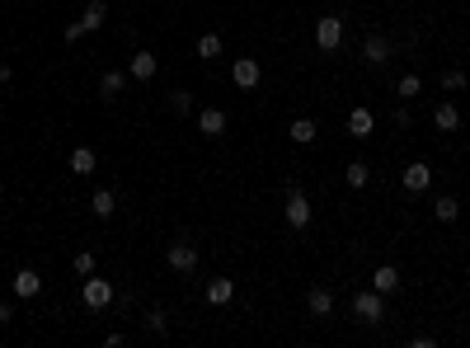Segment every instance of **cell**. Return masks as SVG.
<instances>
[{"label": "cell", "mask_w": 470, "mask_h": 348, "mask_svg": "<svg viewBox=\"0 0 470 348\" xmlns=\"http://www.w3.org/2000/svg\"><path fill=\"white\" fill-rule=\"evenodd\" d=\"M353 315H358L362 325H376L381 315H386V297H381L376 287H371V292H358L353 297Z\"/></svg>", "instance_id": "obj_1"}, {"label": "cell", "mask_w": 470, "mask_h": 348, "mask_svg": "<svg viewBox=\"0 0 470 348\" xmlns=\"http://www.w3.org/2000/svg\"><path fill=\"white\" fill-rule=\"evenodd\" d=\"M315 43H320V52H334V47L344 43V19H339V14H325V19L315 24Z\"/></svg>", "instance_id": "obj_2"}, {"label": "cell", "mask_w": 470, "mask_h": 348, "mask_svg": "<svg viewBox=\"0 0 470 348\" xmlns=\"http://www.w3.org/2000/svg\"><path fill=\"white\" fill-rule=\"evenodd\" d=\"M287 222L296 226V231H306V226H311V198H306L296 184L287 189Z\"/></svg>", "instance_id": "obj_3"}, {"label": "cell", "mask_w": 470, "mask_h": 348, "mask_svg": "<svg viewBox=\"0 0 470 348\" xmlns=\"http://www.w3.org/2000/svg\"><path fill=\"white\" fill-rule=\"evenodd\" d=\"M109 302H113V282H104V278H85V306H90V311H104Z\"/></svg>", "instance_id": "obj_4"}, {"label": "cell", "mask_w": 470, "mask_h": 348, "mask_svg": "<svg viewBox=\"0 0 470 348\" xmlns=\"http://www.w3.org/2000/svg\"><path fill=\"white\" fill-rule=\"evenodd\" d=\"M259 76H264V71H259V61H254V56H240V61L231 66V80L240 85V90H254V85H259Z\"/></svg>", "instance_id": "obj_5"}, {"label": "cell", "mask_w": 470, "mask_h": 348, "mask_svg": "<svg viewBox=\"0 0 470 348\" xmlns=\"http://www.w3.org/2000/svg\"><path fill=\"white\" fill-rule=\"evenodd\" d=\"M169 269H174V273H193V269H198V249H193L189 240L169 245Z\"/></svg>", "instance_id": "obj_6"}, {"label": "cell", "mask_w": 470, "mask_h": 348, "mask_svg": "<svg viewBox=\"0 0 470 348\" xmlns=\"http://www.w3.org/2000/svg\"><path fill=\"white\" fill-rule=\"evenodd\" d=\"M362 56H367L371 66H386V61H391L395 56V47H391V38H381V34H371L367 43H362Z\"/></svg>", "instance_id": "obj_7"}, {"label": "cell", "mask_w": 470, "mask_h": 348, "mask_svg": "<svg viewBox=\"0 0 470 348\" xmlns=\"http://www.w3.org/2000/svg\"><path fill=\"white\" fill-rule=\"evenodd\" d=\"M428 184H433V169H428L424 160H414V165H404V189H409V193H424Z\"/></svg>", "instance_id": "obj_8"}, {"label": "cell", "mask_w": 470, "mask_h": 348, "mask_svg": "<svg viewBox=\"0 0 470 348\" xmlns=\"http://www.w3.org/2000/svg\"><path fill=\"white\" fill-rule=\"evenodd\" d=\"M38 292H43V278H38L34 269H19V273H14V297L29 302V297H38Z\"/></svg>", "instance_id": "obj_9"}, {"label": "cell", "mask_w": 470, "mask_h": 348, "mask_svg": "<svg viewBox=\"0 0 470 348\" xmlns=\"http://www.w3.org/2000/svg\"><path fill=\"white\" fill-rule=\"evenodd\" d=\"M433 127H437V132H456V127H461V109H456V104H437V109H433Z\"/></svg>", "instance_id": "obj_10"}, {"label": "cell", "mask_w": 470, "mask_h": 348, "mask_svg": "<svg viewBox=\"0 0 470 348\" xmlns=\"http://www.w3.org/2000/svg\"><path fill=\"white\" fill-rule=\"evenodd\" d=\"M198 132L202 136H221L226 132V113L221 109H202L198 113Z\"/></svg>", "instance_id": "obj_11"}, {"label": "cell", "mask_w": 470, "mask_h": 348, "mask_svg": "<svg viewBox=\"0 0 470 348\" xmlns=\"http://www.w3.org/2000/svg\"><path fill=\"white\" fill-rule=\"evenodd\" d=\"M156 71H160L156 52H136L132 56V80H156Z\"/></svg>", "instance_id": "obj_12"}, {"label": "cell", "mask_w": 470, "mask_h": 348, "mask_svg": "<svg viewBox=\"0 0 470 348\" xmlns=\"http://www.w3.org/2000/svg\"><path fill=\"white\" fill-rule=\"evenodd\" d=\"M306 306H311V315H329L334 311V292H329V287H311V292H306Z\"/></svg>", "instance_id": "obj_13"}, {"label": "cell", "mask_w": 470, "mask_h": 348, "mask_svg": "<svg viewBox=\"0 0 470 348\" xmlns=\"http://www.w3.org/2000/svg\"><path fill=\"white\" fill-rule=\"evenodd\" d=\"M371 287H376V292H381V297H391V292H395V287H400V273H395V269H391V264H381V269H376V273H371Z\"/></svg>", "instance_id": "obj_14"}, {"label": "cell", "mask_w": 470, "mask_h": 348, "mask_svg": "<svg viewBox=\"0 0 470 348\" xmlns=\"http://www.w3.org/2000/svg\"><path fill=\"white\" fill-rule=\"evenodd\" d=\"M371 127H376V123H371L367 109H353V113H348V136H358V141H362V136H371Z\"/></svg>", "instance_id": "obj_15"}, {"label": "cell", "mask_w": 470, "mask_h": 348, "mask_svg": "<svg viewBox=\"0 0 470 348\" xmlns=\"http://www.w3.org/2000/svg\"><path fill=\"white\" fill-rule=\"evenodd\" d=\"M231 297H235V282L231 278H212V282H207V302H212V306H226Z\"/></svg>", "instance_id": "obj_16"}, {"label": "cell", "mask_w": 470, "mask_h": 348, "mask_svg": "<svg viewBox=\"0 0 470 348\" xmlns=\"http://www.w3.org/2000/svg\"><path fill=\"white\" fill-rule=\"evenodd\" d=\"M104 19H109V5H104V0H90V5H85V14H80V24H85V34H94V29H99Z\"/></svg>", "instance_id": "obj_17"}, {"label": "cell", "mask_w": 470, "mask_h": 348, "mask_svg": "<svg viewBox=\"0 0 470 348\" xmlns=\"http://www.w3.org/2000/svg\"><path fill=\"white\" fill-rule=\"evenodd\" d=\"M94 165H99V160H94L90 146H76V151H71V174H94Z\"/></svg>", "instance_id": "obj_18"}, {"label": "cell", "mask_w": 470, "mask_h": 348, "mask_svg": "<svg viewBox=\"0 0 470 348\" xmlns=\"http://www.w3.org/2000/svg\"><path fill=\"white\" fill-rule=\"evenodd\" d=\"M90 212H94V217H113V212H118L113 189H99V193H94V198H90Z\"/></svg>", "instance_id": "obj_19"}, {"label": "cell", "mask_w": 470, "mask_h": 348, "mask_svg": "<svg viewBox=\"0 0 470 348\" xmlns=\"http://www.w3.org/2000/svg\"><path fill=\"white\" fill-rule=\"evenodd\" d=\"M123 85H127V80H123V71H104L99 94H104V99H118V94H123Z\"/></svg>", "instance_id": "obj_20"}, {"label": "cell", "mask_w": 470, "mask_h": 348, "mask_svg": "<svg viewBox=\"0 0 470 348\" xmlns=\"http://www.w3.org/2000/svg\"><path fill=\"white\" fill-rule=\"evenodd\" d=\"M287 132H291V141H301V146H306V141H315V132H320V127H315L311 118H296Z\"/></svg>", "instance_id": "obj_21"}, {"label": "cell", "mask_w": 470, "mask_h": 348, "mask_svg": "<svg viewBox=\"0 0 470 348\" xmlns=\"http://www.w3.org/2000/svg\"><path fill=\"white\" fill-rule=\"evenodd\" d=\"M198 56H202V61H216V56H221V38H216V34H202L198 38Z\"/></svg>", "instance_id": "obj_22"}, {"label": "cell", "mask_w": 470, "mask_h": 348, "mask_svg": "<svg viewBox=\"0 0 470 348\" xmlns=\"http://www.w3.org/2000/svg\"><path fill=\"white\" fill-rule=\"evenodd\" d=\"M367 179H371V169L362 160H348V189H367Z\"/></svg>", "instance_id": "obj_23"}, {"label": "cell", "mask_w": 470, "mask_h": 348, "mask_svg": "<svg viewBox=\"0 0 470 348\" xmlns=\"http://www.w3.org/2000/svg\"><path fill=\"white\" fill-rule=\"evenodd\" d=\"M395 90H400V99H419V94H424V80L409 71V76H400V85H395Z\"/></svg>", "instance_id": "obj_24"}, {"label": "cell", "mask_w": 470, "mask_h": 348, "mask_svg": "<svg viewBox=\"0 0 470 348\" xmlns=\"http://www.w3.org/2000/svg\"><path fill=\"white\" fill-rule=\"evenodd\" d=\"M433 212H437V222H456V217H461V202L456 198H437Z\"/></svg>", "instance_id": "obj_25"}, {"label": "cell", "mask_w": 470, "mask_h": 348, "mask_svg": "<svg viewBox=\"0 0 470 348\" xmlns=\"http://www.w3.org/2000/svg\"><path fill=\"white\" fill-rule=\"evenodd\" d=\"M71 269H76L80 278H90V273H94V254H90V249H80V254L71 259Z\"/></svg>", "instance_id": "obj_26"}, {"label": "cell", "mask_w": 470, "mask_h": 348, "mask_svg": "<svg viewBox=\"0 0 470 348\" xmlns=\"http://www.w3.org/2000/svg\"><path fill=\"white\" fill-rule=\"evenodd\" d=\"M442 90H466V71H442Z\"/></svg>", "instance_id": "obj_27"}, {"label": "cell", "mask_w": 470, "mask_h": 348, "mask_svg": "<svg viewBox=\"0 0 470 348\" xmlns=\"http://www.w3.org/2000/svg\"><path fill=\"white\" fill-rule=\"evenodd\" d=\"M169 109H174V113H189L193 109V94L189 90H174V94H169Z\"/></svg>", "instance_id": "obj_28"}, {"label": "cell", "mask_w": 470, "mask_h": 348, "mask_svg": "<svg viewBox=\"0 0 470 348\" xmlns=\"http://www.w3.org/2000/svg\"><path fill=\"white\" fill-rule=\"evenodd\" d=\"M146 329H151V334H165V315H160V311H146Z\"/></svg>", "instance_id": "obj_29"}, {"label": "cell", "mask_w": 470, "mask_h": 348, "mask_svg": "<svg viewBox=\"0 0 470 348\" xmlns=\"http://www.w3.org/2000/svg\"><path fill=\"white\" fill-rule=\"evenodd\" d=\"M80 38H85V24L76 19V24H71V29H66V43H80Z\"/></svg>", "instance_id": "obj_30"}]
</instances>
